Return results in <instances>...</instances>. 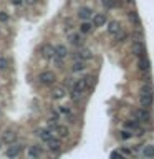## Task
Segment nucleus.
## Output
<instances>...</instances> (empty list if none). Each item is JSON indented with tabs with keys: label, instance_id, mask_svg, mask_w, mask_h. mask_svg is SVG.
<instances>
[{
	"label": "nucleus",
	"instance_id": "nucleus-4",
	"mask_svg": "<svg viewBox=\"0 0 154 159\" xmlns=\"http://www.w3.org/2000/svg\"><path fill=\"white\" fill-rule=\"evenodd\" d=\"M93 58V53H91V50H88V48H81V50H78V52L75 53V60H91Z\"/></svg>",
	"mask_w": 154,
	"mask_h": 159
},
{
	"label": "nucleus",
	"instance_id": "nucleus-15",
	"mask_svg": "<svg viewBox=\"0 0 154 159\" xmlns=\"http://www.w3.org/2000/svg\"><path fill=\"white\" fill-rule=\"evenodd\" d=\"M66 96V91H65V88H61V86H57V88L51 91V98L53 99H61Z\"/></svg>",
	"mask_w": 154,
	"mask_h": 159
},
{
	"label": "nucleus",
	"instance_id": "nucleus-27",
	"mask_svg": "<svg viewBox=\"0 0 154 159\" xmlns=\"http://www.w3.org/2000/svg\"><path fill=\"white\" fill-rule=\"evenodd\" d=\"M129 20H131V22H134L136 25H139V17H138V13H136V12H131V13H129Z\"/></svg>",
	"mask_w": 154,
	"mask_h": 159
},
{
	"label": "nucleus",
	"instance_id": "nucleus-7",
	"mask_svg": "<svg viewBox=\"0 0 154 159\" xmlns=\"http://www.w3.org/2000/svg\"><path fill=\"white\" fill-rule=\"evenodd\" d=\"M134 118L138 121H143V123H147L149 121V113L146 111V108H139V110L134 111Z\"/></svg>",
	"mask_w": 154,
	"mask_h": 159
},
{
	"label": "nucleus",
	"instance_id": "nucleus-5",
	"mask_svg": "<svg viewBox=\"0 0 154 159\" xmlns=\"http://www.w3.org/2000/svg\"><path fill=\"white\" fill-rule=\"evenodd\" d=\"M22 149H23V144H13V143H12V146L7 149V158H10V159L17 158L22 152Z\"/></svg>",
	"mask_w": 154,
	"mask_h": 159
},
{
	"label": "nucleus",
	"instance_id": "nucleus-21",
	"mask_svg": "<svg viewBox=\"0 0 154 159\" xmlns=\"http://www.w3.org/2000/svg\"><path fill=\"white\" fill-rule=\"evenodd\" d=\"M93 27H94L93 23H90V22L85 20L81 25H80V32H81V33H90L91 30H93Z\"/></svg>",
	"mask_w": 154,
	"mask_h": 159
},
{
	"label": "nucleus",
	"instance_id": "nucleus-8",
	"mask_svg": "<svg viewBox=\"0 0 154 159\" xmlns=\"http://www.w3.org/2000/svg\"><path fill=\"white\" fill-rule=\"evenodd\" d=\"M15 139H17V133H15V131H12V129H7L4 134H2V141L7 143V144H12Z\"/></svg>",
	"mask_w": 154,
	"mask_h": 159
},
{
	"label": "nucleus",
	"instance_id": "nucleus-24",
	"mask_svg": "<svg viewBox=\"0 0 154 159\" xmlns=\"http://www.w3.org/2000/svg\"><path fill=\"white\" fill-rule=\"evenodd\" d=\"M143 154H144V158L153 159L154 158V146H146V148L143 149Z\"/></svg>",
	"mask_w": 154,
	"mask_h": 159
},
{
	"label": "nucleus",
	"instance_id": "nucleus-25",
	"mask_svg": "<svg viewBox=\"0 0 154 159\" xmlns=\"http://www.w3.org/2000/svg\"><path fill=\"white\" fill-rule=\"evenodd\" d=\"M115 37H116V40H118V42H124V40L128 38V33H126L124 30L121 28V30H119V32H118V33H116V35H115Z\"/></svg>",
	"mask_w": 154,
	"mask_h": 159
},
{
	"label": "nucleus",
	"instance_id": "nucleus-28",
	"mask_svg": "<svg viewBox=\"0 0 154 159\" xmlns=\"http://www.w3.org/2000/svg\"><path fill=\"white\" fill-rule=\"evenodd\" d=\"M103 5H104V7H108V8H113V7L118 5V2H113V0H103Z\"/></svg>",
	"mask_w": 154,
	"mask_h": 159
},
{
	"label": "nucleus",
	"instance_id": "nucleus-17",
	"mask_svg": "<svg viewBox=\"0 0 154 159\" xmlns=\"http://www.w3.org/2000/svg\"><path fill=\"white\" fill-rule=\"evenodd\" d=\"M68 55V50L65 45H57L55 46V57H60V58H65Z\"/></svg>",
	"mask_w": 154,
	"mask_h": 159
},
{
	"label": "nucleus",
	"instance_id": "nucleus-3",
	"mask_svg": "<svg viewBox=\"0 0 154 159\" xmlns=\"http://www.w3.org/2000/svg\"><path fill=\"white\" fill-rule=\"evenodd\" d=\"M131 52H133L136 57H144V53H146V46H144L143 42L136 40V42H133V45H131Z\"/></svg>",
	"mask_w": 154,
	"mask_h": 159
},
{
	"label": "nucleus",
	"instance_id": "nucleus-35",
	"mask_svg": "<svg viewBox=\"0 0 154 159\" xmlns=\"http://www.w3.org/2000/svg\"><path fill=\"white\" fill-rule=\"evenodd\" d=\"M27 2H28V4H35L36 0H27Z\"/></svg>",
	"mask_w": 154,
	"mask_h": 159
},
{
	"label": "nucleus",
	"instance_id": "nucleus-36",
	"mask_svg": "<svg viewBox=\"0 0 154 159\" xmlns=\"http://www.w3.org/2000/svg\"><path fill=\"white\" fill-rule=\"evenodd\" d=\"M126 2H133V0H126Z\"/></svg>",
	"mask_w": 154,
	"mask_h": 159
},
{
	"label": "nucleus",
	"instance_id": "nucleus-23",
	"mask_svg": "<svg viewBox=\"0 0 154 159\" xmlns=\"http://www.w3.org/2000/svg\"><path fill=\"white\" fill-rule=\"evenodd\" d=\"M138 65H139V70H141V71H147V70H149V61H147L144 57H139Z\"/></svg>",
	"mask_w": 154,
	"mask_h": 159
},
{
	"label": "nucleus",
	"instance_id": "nucleus-16",
	"mask_svg": "<svg viewBox=\"0 0 154 159\" xmlns=\"http://www.w3.org/2000/svg\"><path fill=\"white\" fill-rule=\"evenodd\" d=\"M85 68H86V65H85V61H83V60H75V61H73V65H71V71H73V73L83 71Z\"/></svg>",
	"mask_w": 154,
	"mask_h": 159
},
{
	"label": "nucleus",
	"instance_id": "nucleus-18",
	"mask_svg": "<svg viewBox=\"0 0 154 159\" xmlns=\"http://www.w3.org/2000/svg\"><path fill=\"white\" fill-rule=\"evenodd\" d=\"M70 42H71L75 46H81L85 40H83V37L80 35V33H73V35H70Z\"/></svg>",
	"mask_w": 154,
	"mask_h": 159
},
{
	"label": "nucleus",
	"instance_id": "nucleus-2",
	"mask_svg": "<svg viewBox=\"0 0 154 159\" xmlns=\"http://www.w3.org/2000/svg\"><path fill=\"white\" fill-rule=\"evenodd\" d=\"M38 80H40L42 85H53L55 80H57V76H55L53 71H43V73H40Z\"/></svg>",
	"mask_w": 154,
	"mask_h": 159
},
{
	"label": "nucleus",
	"instance_id": "nucleus-9",
	"mask_svg": "<svg viewBox=\"0 0 154 159\" xmlns=\"http://www.w3.org/2000/svg\"><path fill=\"white\" fill-rule=\"evenodd\" d=\"M78 17L81 18V20H90V18H93V10L88 7H81L78 10Z\"/></svg>",
	"mask_w": 154,
	"mask_h": 159
},
{
	"label": "nucleus",
	"instance_id": "nucleus-34",
	"mask_svg": "<svg viewBox=\"0 0 154 159\" xmlns=\"http://www.w3.org/2000/svg\"><path fill=\"white\" fill-rule=\"evenodd\" d=\"M118 158H119L118 152H113V154H111V159H118Z\"/></svg>",
	"mask_w": 154,
	"mask_h": 159
},
{
	"label": "nucleus",
	"instance_id": "nucleus-12",
	"mask_svg": "<svg viewBox=\"0 0 154 159\" xmlns=\"http://www.w3.org/2000/svg\"><path fill=\"white\" fill-rule=\"evenodd\" d=\"M36 136H38L42 141L47 143L48 139L53 138V133H51V129H38V131H36Z\"/></svg>",
	"mask_w": 154,
	"mask_h": 159
},
{
	"label": "nucleus",
	"instance_id": "nucleus-10",
	"mask_svg": "<svg viewBox=\"0 0 154 159\" xmlns=\"http://www.w3.org/2000/svg\"><path fill=\"white\" fill-rule=\"evenodd\" d=\"M43 154L40 146H30L28 148V158L30 159H40V156Z\"/></svg>",
	"mask_w": 154,
	"mask_h": 159
},
{
	"label": "nucleus",
	"instance_id": "nucleus-20",
	"mask_svg": "<svg viewBox=\"0 0 154 159\" xmlns=\"http://www.w3.org/2000/svg\"><path fill=\"white\" fill-rule=\"evenodd\" d=\"M55 133H57L60 138H66L68 136V133H70V129L66 126H60V124H57V128H55Z\"/></svg>",
	"mask_w": 154,
	"mask_h": 159
},
{
	"label": "nucleus",
	"instance_id": "nucleus-31",
	"mask_svg": "<svg viewBox=\"0 0 154 159\" xmlns=\"http://www.w3.org/2000/svg\"><path fill=\"white\" fill-rule=\"evenodd\" d=\"M121 138H123V139H129V138H133V133H129V131H123V133H121Z\"/></svg>",
	"mask_w": 154,
	"mask_h": 159
},
{
	"label": "nucleus",
	"instance_id": "nucleus-26",
	"mask_svg": "<svg viewBox=\"0 0 154 159\" xmlns=\"http://www.w3.org/2000/svg\"><path fill=\"white\" fill-rule=\"evenodd\" d=\"M70 96H71V99H73V101H78V99L81 98V91H76V90H71Z\"/></svg>",
	"mask_w": 154,
	"mask_h": 159
},
{
	"label": "nucleus",
	"instance_id": "nucleus-29",
	"mask_svg": "<svg viewBox=\"0 0 154 159\" xmlns=\"http://www.w3.org/2000/svg\"><path fill=\"white\" fill-rule=\"evenodd\" d=\"M7 66H8V61H7V58L0 57V70H5Z\"/></svg>",
	"mask_w": 154,
	"mask_h": 159
},
{
	"label": "nucleus",
	"instance_id": "nucleus-1",
	"mask_svg": "<svg viewBox=\"0 0 154 159\" xmlns=\"http://www.w3.org/2000/svg\"><path fill=\"white\" fill-rule=\"evenodd\" d=\"M153 99H154V96H153V91H151V90H143V91H141L139 103H141L143 108H147V106L153 105Z\"/></svg>",
	"mask_w": 154,
	"mask_h": 159
},
{
	"label": "nucleus",
	"instance_id": "nucleus-22",
	"mask_svg": "<svg viewBox=\"0 0 154 159\" xmlns=\"http://www.w3.org/2000/svg\"><path fill=\"white\" fill-rule=\"evenodd\" d=\"M124 126L128 128V129H133V131L139 129V123H138V119H128V121H124Z\"/></svg>",
	"mask_w": 154,
	"mask_h": 159
},
{
	"label": "nucleus",
	"instance_id": "nucleus-19",
	"mask_svg": "<svg viewBox=\"0 0 154 159\" xmlns=\"http://www.w3.org/2000/svg\"><path fill=\"white\" fill-rule=\"evenodd\" d=\"M119 30H121V25H119L118 22H109V23H108V32L111 33V35H116Z\"/></svg>",
	"mask_w": 154,
	"mask_h": 159
},
{
	"label": "nucleus",
	"instance_id": "nucleus-14",
	"mask_svg": "<svg viewBox=\"0 0 154 159\" xmlns=\"http://www.w3.org/2000/svg\"><path fill=\"white\" fill-rule=\"evenodd\" d=\"M104 23H106V15L104 13H96L93 17V25L94 27H103Z\"/></svg>",
	"mask_w": 154,
	"mask_h": 159
},
{
	"label": "nucleus",
	"instance_id": "nucleus-30",
	"mask_svg": "<svg viewBox=\"0 0 154 159\" xmlns=\"http://www.w3.org/2000/svg\"><path fill=\"white\" fill-rule=\"evenodd\" d=\"M60 113L70 114V113H71V111H70V106H60Z\"/></svg>",
	"mask_w": 154,
	"mask_h": 159
},
{
	"label": "nucleus",
	"instance_id": "nucleus-13",
	"mask_svg": "<svg viewBox=\"0 0 154 159\" xmlns=\"http://www.w3.org/2000/svg\"><path fill=\"white\" fill-rule=\"evenodd\" d=\"M73 90H76V91H85V90H88V85H86V80L85 78H81V80H76L75 83H73Z\"/></svg>",
	"mask_w": 154,
	"mask_h": 159
},
{
	"label": "nucleus",
	"instance_id": "nucleus-6",
	"mask_svg": "<svg viewBox=\"0 0 154 159\" xmlns=\"http://www.w3.org/2000/svg\"><path fill=\"white\" fill-rule=\"evenodd\" d=\"M42 57L43 58H53L55 57V46L50 43H45L42 46Z\"/></svg>",
	"mask_w": 154,
	"mask_h": 159
},
{
	"label": "nucleus",
	"instance_id": "nucleus-32",
	"mask_svg": "<svg viewBox=\"0 0 154 159\" xmlns=\"http://www.w3.org/2000/svg\"><path fill=\"white\" fill-rule=\"evenodd\" d=\"M0 22H4V23L8 22V15L5 13V12H0Z\"/></svg>",
	"mask_w": 154,
	"mask_h": 159
},
{
	"label": "nucleus",
	"instance_id": "nucleus-33",
	"mask_svg": "<svg viewBox=\"0 0 154 159\" xmlns=\"http://www.w3.org/2000/svg\"><path fill=\"white\" fill-rule=\"evenodd\" d=\"M12 5H22V0H10Z\"/></svg>",
	"mask_w": 154,
	"mask_h": 159
},
{
	"label": "nucleus",
	"instance_id": "nucleus-11",
	"mask_svg": "<svg viewBox=\"0 0 154 159\" xmlns=\"http://www.w3.org/2000/svg\"><path fill=\"white\" fill-rule=\"evenodd\" d=\"M47 144H48V149H50L51 152H57V151H60V148H61V143H60V139H57V138H51V139H48V141H47Z\"/></svg>",
	"mask_w": 154,
	"mask_h": 159
}]
</instances>
